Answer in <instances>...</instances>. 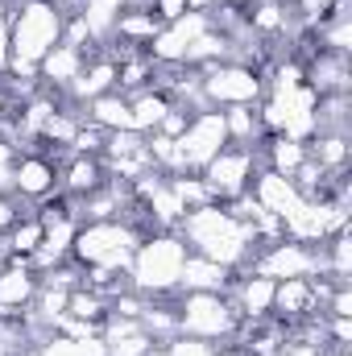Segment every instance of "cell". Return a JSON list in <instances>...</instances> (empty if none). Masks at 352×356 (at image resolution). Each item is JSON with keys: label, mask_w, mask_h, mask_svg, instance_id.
<instances>
[{"label": "cell", "mask_w": 352, "mask_h": 356, "mask_svg": "<svg viewBox=\"0 0 352 356\" xmlns=\"http://www.w3.org/2000/svg\"><path fill=\"white\" fill-rule=\"evenodd\" d=\"M88 120L99 124L104 133H116V129H133V116H129V95L120 91H104L88 104Z\"/></svg>", "instance_id": "obj_12"}, {"label": "cell", "mask_w": 352, "mask_h": 356, "mask_svg": "<svg viewBox=\"0 0 352 356\" xmlns=\"http://www.w3.org/2000/svg\"><path fill=\"white\" fill-rule=\"evenodd\" d=\"M141 241L120 224V220H99V224H79L75 245H71V261L79 266H104V269H129L133 249Z\"/></svg>", "instance_id": "obj_3"}, {"label": "cell", "mask_w": 352, "mask_h": 356, "mask_svg": "<svg viewBox=\"0 0 352 356\" xmlns=\"http://www.w3.org/2000/svg\"><path fill=\"white\" fill-rule=\"evenodd\" d=\"M228 282H232V269L216 266L207 257H195V253H186L182 273H178V290L182 294H224Z\"/></svg>", "instance_id": "obj_10"}, {"label": "cell", "mask_w": 352, "mask_h": 356, "mask_svg": "<svg viewBox=\"0 0 352 356\" xmlns=\"http://www.w3.org/2000/svg\"><path fill=\"white\" fill-rule=\"evenodd\" d=\"M203 95L211 108H241V104H262L265 75L245 63H216L203 71Z\"/></svg>", "instance_id": "obj_6"}, {"label": "cell", "mask_w": 352, "mask_h": 356, "mask_svg": "<svg viewBox=\"0 0 352 356\" xmlns=\"http://www.w3.org/2000/svg\"><path fill=\"white\" fill-rule=\"evenodd\" d=\"M178 241L186 245V253L195 257H207L216 266L241 269L249 261L253 245H257V228L253 224H241L232 220L220 203H207V207H195L178 220Z\"/></svg>", "instance_id": "obj_1"}, {"label": "cell", "mask_w": 352, "mask_h": 356, "mask_svg": "<svg viewBox=\"0 0 352 356\" xmlns=\"http://www.w3.org/2000/svg\"><path fill=\"white\" fill-rule=\"evenodd\" d=\"M257 145H262V141H257ZM257 145H253V149H249V145H224V149L199 170V178L207 182V191H211L216 203L245 195V191L253 186L257 170H265L262 166V149H257Z\"/></svg>", "instance_id": "obj_5"}, {"label": "cell", "mask_w": 352, "mask_h": 356, "mask_svg": "<svg viewBox=\"0 0 352 356\" xmlns=\"http://www.w3.org/2000/svg\"><path fill=\"white\" fill-rule=\"evenodd\" d=\"M166 112H170V99L162 91H137V95H129V116H133L137 133H158V124L166 120Z\"/></svg>", "instance_id": "obj_13"}, {"label": "cell", "mask_w": 352, "mask_h": 356, "mask_svg": "<svg viewBox=\"0 0 352 356\" xmlns=\"http://www.w3.org/2000/svg\"><path fill=\"white\" fill-rule=\"evenodd\" d=\"M13 162H17V149L8 141H0V195L13 191Z\"/></svg>", "instance_id": "obj_15"}, {"label": "cell", "mask_w": 352, "mask_h": 356, "mask_svg": "<svg viewBox=\"0 0 352 356\" xmlns=\"http://www.w3.org/2000/svg\"><path fill=\"white\" fill-rule=\"evenodd\" d=\"M241 315L224 294H182L178 290V336H195L207 344L232 340Z\"/></svg>", "instance_id": "obj_4"}, {"label": "cell", "mask_w": 352, "mask_h": 356, "mask_svg": "<svg viewBox=\"0 0 352 356\" xmlns=\"http://www.w3.org/2000/svg\"><path fill=\"white\" fill-rule=\"evenodd\" d=\"M178 158H182V170L186 175H199L224 145H228V129H224V112L211 108V112H199L186 120V129L175 137Z\"/></svg>", "instance_id": "obj_7"}, {"label": "cell", "mask_w": 352, "mask_h": 356, "mask_svg": "<svg viewBox=\"0 0 352 356\" xmlns=\"http://www.w3.org/2000/svg\"><path fill=\"white\" fill-rule=\"evenodd\" d=\"M182 261H186V245L178 241V232L145 236V241L133 249V261H129L133 290H137V294H145V298L175 294V290H178V273H182Z\"/></svg>", "instance_id": "obj_2"}, {"label": "cell", "mask_w": 352, "mask_h": 356, "mask_svg": "<svg viewBox=\"0 0 352 356\" xmlns=\"http://www.w3.org/2000/svg\"><path fill=\"white\" fill-rule=\"evenodd\" d=\"M8 261H13V253H8V245H4V236H0V269L8 266Z\"/></svg>", "instance_id": "obj_16"}, {"label": "cell", "mask_w": 352, "mask_h": 356, "mask_svg": "<svg viewBox=\"0 0 352 356\" xmlns=\"http://www.w3.org/2000/svg\"><path fill=\"white\" fill-rule=\"evenodd\" d=\"M120 13H125V0H79V4H75V17L88 25L91 42H99V46L112 42Z\"/></svg>", "instance_id": "obj_11"}, {"label": "cell", "mask_w": 352, "mask_h": 356, "mask_svg": "<svg viewBox=\"0 0 352 356\" xmlns=\"http://www.w3.org/2000/svg\"><path fill=\"white\" fill-rule=\"evenodd\" d=\"M63 166L54 162V158H46V154H38V149H17V162H13V191L8 195H17V199H25V203H42V199H50L54 191H63Z\"/></svg>", "instance_id": "obj_8"}, {"label": "cell", "mask_w": 352, "mask_h": 356, "mask_svg": "<svg viewBox=\"0 0 352 356\" xmlns=\"http://www.w3.org/2000/svg\"><path fill=\"white\" fill-rule=\"evenodd\" d=\"M38 294V273L29 261H8L0 269V315H25Z\"/></svg>", "instance_id": "obj_9"}, {"label": "cell", "mask_w": 352, "mask_h": 356, "mask_svg": "<svg viewBox=\"0 0 352 356\" xmlns=\"http://www.w3.org/2000/svg\"><path fill=\"white\" fill-rule=\"evenodd\" d=\"M166 356H216V344L195 340V336H175V340L166 344Z\"/></svg>", "instance_id": "obj_14"}]
</instances>
